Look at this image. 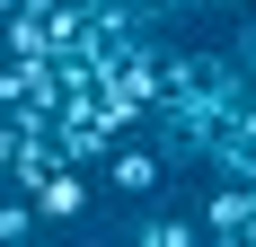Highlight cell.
I'll list each match as a JSON object with an SVG mask.
<instances>
[{
  "label": "cell",
  "instance_id": "2",
  "mask_svg": "<svg viewBox=\"0 0 256 247\" xmlns=\"http://www.w3.org/2000/svg\"><path fill=\"white\" fill-rule=\"evenodd\" d=\"M18 194L36 203L44 230H80V221H88V168H44L36 186H18Z\"/></svg>",
  "mask_w": 256,
  "mask_h": 247
},
{
  "label": "cell",
  "instance_id": "6",
  "mask_svg": "<svg viewBox=\"0 0 256 247\" xmlns=\"http://www.w3.org/2000/svg\"><path fill=\"white\" fill-rule=\"evenodd\" d=\"M132 247H204V230H194V221H177V212H150V221L132 230Z\"/></svg>",
  "mask_w": 256,
  "mask_h": 247
},
{
  "label": "cell",
  "instance_id": "5",
  "mask_svg": "<svg viewBox=\"0 0 256 247\" xmlns=\"http://www.w3.org/2000/svg\"><path fill=\"white\" fill-rule=\"evenodd\" d=\"M36 230H44V221H36V203H26L18 186H0V247H36Z\"/></svg>",
  "mask_w": 256,
  "mask_h": 247
},
{
  "label": "cell",
  "instance_id": "1",
  "mask_svg": "<svg viewBox=\"0 0 256 247\" xmlns=\"http://www.w3.org/2000/svg\"><path fill=\"white\" fill-rule=\"evenodd\" d=\"M168 106H186V115H238V62H230V44L168 53Z\"/></svg>",
  "mask_w": 256,
  "mask_h": 247
},
{
  "label": "cell",
  "instance_id": "4",
  "mask_svg": "<svg viewBox=\"0 0 256 247\" xmlns=\"http://www.w3.org/2000/svg\"><path fill=\"white\" fill-rule=\"evenodd\" d=\"M106 176H115V186H124V194H159V176H168V159H159V150H115V159H106Z\"/></svg>",
  "mask_w": 256,
  "mask_h": 247
},
{
  "label": "cell",
  "instance_id": "3",
  "mask_svg": "<svg viewBox=\"0 0 256 247\" xmlns=\"http://www.w3.org/2000/svg\"><path fill=\"white\" fill-rule=\"evenodd\" d=\"M194 221H204L212 238H238V230H256V186H212Z\"/></svg>",
  "mask_w": 256,
  "mask_h": 247
},
{
  "label": "cell",
  "instance_id": "7",
  "mask_svg": "<svg viewBox=\"0 0 256 247\" xmlns=\"http://www.w3.org/2000/svg\"><path fill=\"white\" fill-rule=\"evenodd\" d=\"M186 9H238V18H248V9H256V0H186Z\"/></svg>",
  "mask_w": 256,
  "mask_h": 247
}]
</instances>
